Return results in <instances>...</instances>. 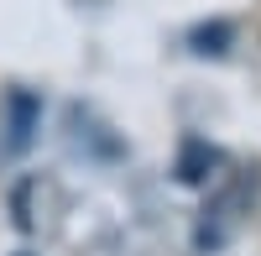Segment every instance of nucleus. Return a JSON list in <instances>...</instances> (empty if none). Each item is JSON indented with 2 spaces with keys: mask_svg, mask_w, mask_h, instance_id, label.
Returning a JSON list of instances; mask_svg holds the SVG:
<instances>
[{
  "mask_svg": "<svg viewBox=\"0 0 261 256\" xmlns=\"http://www.w3.org/2000/svg\"><path fill=\"white\" fill-rule=\"evenodd\" d=\"M37 120H42V99L27 94V89H16L6 99V152H27L32 146V131H37Z\"/></svg>",
  "mask_w": 261,
  "mask_h": 256,
  "instance_id": "obj_1",
  "label": "nucleus"
},
{
  "mask_svg": "<svg viewBox=\"0 0 261 256\" xmlns=\"http://www.w3.org/2000/svg\"><path fill=\"white\" fill-rule=\"evenodd\" d=\"M21 256H32V251H21Z\"/></svg>",
  "mask_w": 261,
  "mask_h": 256,
  "instance_id": "obj_2",
  "label": "nucleus"
}]
</instances>
